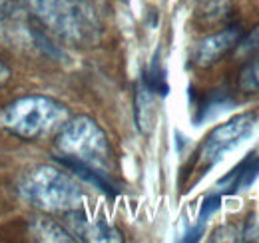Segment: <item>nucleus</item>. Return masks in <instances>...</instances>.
Segmentation results:
<instances>
[{"label": "nucleus", "instance_id": "obj_1", "mask_svg": "<svg viewBox=\"0 0 259 243\" xmlns=\"http://www.w3.org/2000/svg\"><path fill=\"white\" fill-rule=\"evenodd\" d=\"M66 116L68 112L62 104L44 96H28L12 102L0 112V126L20 138L36 140L58 130Z\"/></svg>", "mask_w": 259, "mask_h": 243}, {"label": "nucleus", "instance_id": "obj_2", "mask_svg": "<svg viewBox=\"0 0 259 243\" xmlns=\"http://www.w3.org/2000/svg\"><path fill=\"white\" fill-rule=\"evenodd\" d=\"M24 195L42 210H70L80 199L78 187L58 170L40 168L24 182Z\"/></svg>", "mask_w": 259, "mask_h": 243}, {"label": "nucleus", "instance_id": "obj_3", "mask_svg": "<svg viewBox=\"0 0 259 243\" xmlns=\"http://www.w3.org/2000/svg\"><path fill=\"white\" fill-rule=\"evenodd\" d=\"M36 14L68 38H86L94 30L90 8L80 0H28Z\"/></svg>", "mask_w": 259, "mask_h": 243}, {"label": "nucleus", "instance_id": "obj_4", "mask_svg": "<svg viewBox=\"0 0 259 243\" xmlns=\"http://www.w3.org/2000/svg\"><path fill=\"white\" fill-rule=\"evenodd\" d=\"M58 146L64 155H72L86 164L102 161L108 153L106 136L96 124L88 118L70 122L58 138Z\"/></svg>", "mask_w": 259, "mask_h": 243}, {"label": "nucleus", "instance_id": "obj_5", "mask_svg": "<svg viewBox=\"0 0 259 243\" xmlns=\"http://www.w3.org/2000/svg\"><path fill=\"white\" fill-rule=\"evenodd\" d=\"M257 116L247 112V114H239L235 118H231L229 122L218 126L203 142L201 146V164L205 168H211L213 164H218L227 152H231L255 126Z\"/></svg>", "mask_w": 259, "mask_h": 243}, {"label": "nucleus", "instance_id": "obj_6", "mask_svg": "<svg viewBox=\"0 0 259 243\" xmlns=\"http://www.w3.org/2000/svg\"><path fill=\"white\" fill-rule=\"evenodd\" d=\"M241 36H243V28L239 24H233V26H227L224 30L215 32V34L203 38L195 46L192 60L195 66H201V68L211 66L222 56H226L229 50H233L237 46V42L241 40Z\"/></svg>", "mask_w": 259, "mask_h": 243}, {"label": "nucleus", "instance_id": "obj_7", "mask_svg": "<svg viewBox=\"0 0 259 243\" xmlns=\"http://www.w3.org/2000/svg\"><path fill=\"white\" fill-rule=\"evenodd\" d=\"M54 159H56L58 164H62L66 170H70L74 176L82 178L84 182L92 183L100 191H104V193H108V195H112V197L118 193V189L102 176V172L94 170L90 164H86V161H82V159H76V157H72V155H56Z\"/></svg>", "mask_w": 259, "mask_h": 243}, {"label": "nucleus", "instance_id": "obj_8", "mask_svg": "<svg viewBox=\"0 0 259 243\" xmlns=\"http://www.w3.org/2000/svg\"><path fill=\"white\" fill-rule=\"evenodd\" d=\"M257 176H259V155L251 153L231 174H227L226 178L220 182V185L226 187L224 193H233L237 189H245L247 185H251V183L257 180Z\"/></svg>", "mask_w": 259, "mask_h": 243}, {"label": "nucleus", "instance_id": "obj_9", "mask_svg": "<svg viewBox=\"0 0 259 243\" xmlns=\"http://www.w3.org/2000/svg\"><path fill=\"white\" fill-rule=\"evenodd\" d=\"M231 12V0H197L195 18L203 26L222 24Z\"/></svg>", "mask_w": 259, "mask_h": 243}, {"label": "nucleus", "instance_id": "obj_10", "mask_svg": "<svg viewBox=\"0 0 259 243\" xmlns=\"http://www.w3.org/2000/svg\"><path fill=\"white\" fill-rule=\"evenodd\" d=\"M152 94L154 92L150 90L144 82L138 86V94H136V120H138V126L140 130L146 134L150 130V122H152Z\"/></svg>", "mask_w": 259, "mask_h": 243}, {"label": "nucleus", "instance_id": "obj_11", "mask_svg": "<svg viewBox=\"0 0 259 243\" xmlns=\"http://www.w3.org/2000/svg\"><path fill=\"white\" fill-rule=\"evenodd\" d=\"M144 84L154 92V94H160V96H165L169 92V86L165 82V72H163V68L160 66V62H158V56L154 58L150 70L144 74Z\"/></svg>", "mask_w": 259, "mask_h": 243}, {"label": "nucleus", "instance_id": "obj_12", "mask_svg": "<svg viewBox=\"0 0 259 243\" xmlns=\"http://www.w3.org/2000/svg\"><path fill=\"white\" fill-rule=\"evenodd\" d=\"M239 88L243 92H259V52L241 68Z\"/></svg>", "mask_w": 259, "mask_h": 243}, {"label": "nucleus", "instance_id": "obj_13", "mask_svg": "<svg viewBox=\"0 0 259 243\" xmlns=\"http://www.w3.org/2000/svg\"><path fill=\"white\" fill-rule=\"evenodd\" d=\"M235 52L239 56H247V54H255L259 52V24L249 32V34H243L241 40L237 42L235 46Z\"/></svg>", "mask_w": 259, "mask_h": 243}, {"label": "nucleus", "instance_id": "obj_14", "mask_svg": "<svg viewBox=\"0 0 259 243\" xmlns=\"http://www.w3.org/2000/svg\"><path fill=\"white\" fill-rule=\"evenodd\" d=\"M220 206H222V197H220V195H209V197L203 201V206H201V212H199V223H203L211 213L218 212V210H220Z\"/></svg>", "mask_w": 259, "mask_h": 243}, {"label": "nucleus", "instance_id": "obj_15", "mask_svg": "<svg viewBox=\"0 0 259 243\" xmlns=\"http://www.w3.org/2000/svg\"><path fill=\"white\" fill-rule=\"evenodd\" d=\"M16 8H18V0H0V20L12 16Z\"/></svg>", "mask_w": 259, "mask_h": 243}, {"label": "nucleus", "instance_id": "obj_16", "mask_svg": "<svg viewBox=\"0 0 259 243\" xmlns=\"http://www.w3.org/2000/svg\"><path fill=\"white\" fill-rule=\"evenodd\" d=\"M8 78H10V72H8V68L0 62V84H2L4 80H8Z\"/></svg>", "mask_w": 259, "mask_h": 243}]
</instances>
